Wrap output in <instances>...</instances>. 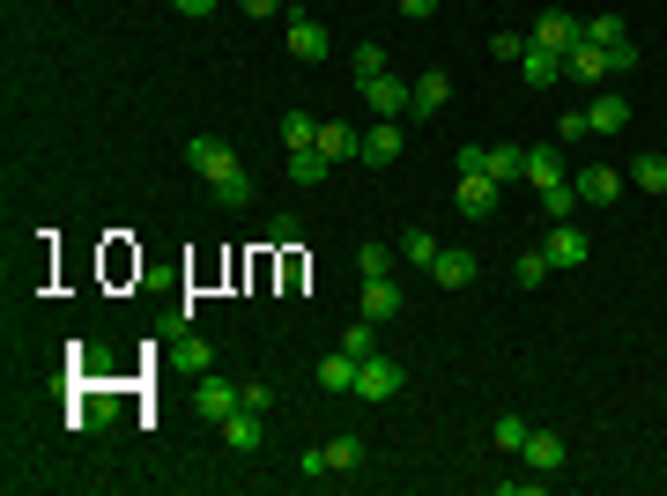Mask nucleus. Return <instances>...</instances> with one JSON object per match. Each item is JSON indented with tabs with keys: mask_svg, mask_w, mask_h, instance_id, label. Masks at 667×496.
<instances>
[{
	"mask_svg": "<svg viewBox=\"0 0 667 496\" xmlns=\"http://www.w3.org/2000/svg\"><path fill=\"white\" fill-rule=\"evenodd\" d=\"M356 149H364V133H349L341 119H319V156H327V164H349Z\"/></svg>",
	"mask_w": 667,
	"mask_h": 496,
	"instance_id": "obj_18",
	"label": "nucleus"
},
{
	"mask_svg": "<svg viewBox=\"0 0 667 496\" xmlns=\"http://www.w3.org/2000/svg\"><path fill=\"white\" fill-rule=\"evenodd\" d=\"M356 89H364V104L378 119H408L416 112V82H401V75H378V82H356Z\"/></svg>",
	"mask_w": 667,
	"mask_h": 496,
	"instance_id": "obj_3",
	"label": "nucleus"
},
{
	"mask_svg": "<svg viewBox=\"0 0 667 496\" xmlns=\"http://www.w3.org/2000/svg\"><path fill=\"white\" fill-rule=\"evenodd\" d=\"M527 467H534V474H564V437H556V430H534V437H527Z\"/></svg>",
	"mask_w": 667,
	"mask_h": 496,
	"instance_id": "obj_19",
	"label": "nucleus"
},
{
	"mask_svg": "<svg viewBox=\"0 0 667 496\" xmlns=\"http://www.w3.org/2000/svg\"><path fill=\"white\" fill-rule=\"evenodd\" d=\"M186 164L209 178V193H215L223 207H246V201H252V178H246V164L230 156V141H215V133H193V141H186Z\"/></svg>",
	"mask_w": 667,
	"mask_h": 496,
	"instance_id": "obj_1",
	"label": "nucleus"
},
{
	"mask_svg": "<svg viewBox=\"0 0 667 496\" xmlns=\"http://www.w3.org/2000/svg\"><path fill=\"white\" fill-rule=\"evenodd\" d=\"M630 67H638V44H608V75H630Z\"/></svg>",
	"mask_w": 667,
	"mask_h": 496,
	"instance_id": "obj_37",
	"label": "nucleus"
},
{
	"mask_svg": "<svg viewBox=\"0 0 667 496\" xmlns=\"http://www.w3.org/2000/svg\"><path fill=\"white\" fill-rule=\"evenodd\" d=\"M460 178H490V149H460Z\"/></svg>",
	"mask_w": 667,
	"mask_h": 496,
	"instance_id": "obj_36",
	"label": "nucleus"
},
{
	"mask_svg": "<svg viewBox=\"0 0 667 496\" xmlns=\"http://www.w3.org/2000/svg\"><path fill=\"white\" fill-rule=\"evenodd\" d=\"M297 474H334V467H327V445H304V459H297Z\"/></svg>",
	"mask_w": 667,
	"mask_h": 496,
	"instance_id": "obj_40",
	"label": "nucleus"
},
{
	"mask_svg": "<svg viewBox=\"0 0 667 496\" xmlns=\"http://www.w3.org/2000/svg\"><path fill=\"white\" fill-rule=\"evenodd\" d=\"M401 385H408V371H401V364H393V356H364V364H356V400H401Z\"/></svg>",
	"mask_w": 667,
	"mask_h": 496,
	"instance_id": "obj_2",
	"label": "nucleus"
},
{
	"mask_svg": "<svg viewBox=\"0 0 667 496\" xmlns=\"http://www.w3.org/2000/svg\"><path fill=\"white\" fill-rule=\"evenodd\" d=\"M586 38H593V44H624V23H616V15H601V23H586Z\"/></svg>",
	"mask_w": 667,
	"mask_h": 496,
	"instance_id": "obj_35",
	"label": "nucleus"
},
{
	"mask_svg": "<svg viewBox=\"0 0 667 496\" xmlns=\"http://www.w3.org/2000/svg\"><path fill=\"white\" fill-rule=\"evenodd\" d=\"M378 75H393V60H386L378 44H364V52H356V82H378Z\"/></svg>",
	"mask_w": 667,
	"mask_h": 496,
	"instance_id": "obj_33",
	"label": "nucleus"
},
{
	"mask_svg": "<svg viewBox=\"0 0 667 496\" xmlns=\"http://www.w3.org/2000/svg\"><path fill=\"white\" fill-rule=\"evenodd\" d=\"M630 186H645V193H667V156H638V164H630Z\"/></svg>",
	"mask_w": 667,
	"mask_h": 496,
	"instance_id": "obj_27",
	"label": "nucleus"
},
{
	"mask_svg": "<svg viewBox=\"0 0 667 496\" xmlns=\"http://www.w3.org/2000/svg\"><path fill=\"white\" fill-rule=\"evenodd\" d=\"M356 275L372 282V275H393V252L386 245H356Z\"/></svg>",
	"mask_w": 667,
	"mask_h": 496,
	"instance_id": "obj_31",
	"label": "nucleus"
},
{
	"mask_svg": "<svg viewBox=\"0 0 667 496\" xmlns=\"http://www.w3.org/2000/svg\"><path fill=\"white\" fill-rule=\"evenodd\" d=\"M186 364H193V371H215V348H209V341H201V333L186 341Z\"/></svg>",
	"mask_w": 667,
	"mask_h": 496,
	"instance_id": "obj_39",
	"label": "nucleus"
},
{
	"mask_svg": "<svg viewBox=\"0 0 667 496\" xmlns=\"http://www.w3.org/2000/svg\"><path fill=\"white\" fill-rule=\"evenodd\" d=\"M393 8H401L408 23H430V15H438V0H393Z\"/></svg>",
	"mask_w": 667,
	"mask_h": 496,
	"instance_id": "obj_43",
	"label": "nucleus"
},
{
	"mask_svg": "<svg viewBox=\"0 0 667 496\" xmlns=\"http://www.w3.org/2000/svg\"><path fill=\"white\" fill-rule=\"evenodd\" d=\"M327 467H334V474H356V467H364V437H334Z\"/></svg>",
	"mask_w": 667,
	"mask_h": 496,
	"instance_id": "obj_26",
	"label": "nucleus"
},
{
	"mask_svg": "<svg viewBox=\"0 0 667 496\" xmlns=\"http://www.w3.org/2000/svg\"><path fill=\"white\" fill-rule=\"evenodd\" d=\"M238 8H246L252 23H267V15H282V8H290V0H238Z\"/></svg>",
	"mask_w": 667,
	"mask_h": 496,
	"instance_id": "obj_42",
	"label": "nucleus"
},
{
	"mask_svg": "<svg viewBox=\"0 0 667 496\" xmlns=\"http://www.w3.org/2000/svg\"><path fill=\"white\" fill-rule=\"evenodd\" d=\"M401 304H408V296L393 290V275H372V282H364V319H372V327L401 319Z\"/></svg>",
	"mask_w": 667,
	"mask_h": 496,
	"instance_id": "obj_12",
	"label": "nucleus"
},
{
	"mask_svg": "<svg viewBox=\"0 0 667 496\" xmlns=\"http://www.w3.org/2000/svg\"><path fill=\"white\" fill-rule=\"evenodd\" d=\"M579 133H593V126H586V112H564V119H556V141H579Z\"/></svg>",
	"mask_w": 667,
	"mask_h": 496,
	"instance_id": "obj_41",
	"label": "nucleus"
},
{
	"mask_svg": "<svg viewBox=\"0 0 667 496\" xmlns=\"http://www.w3.org/2000/svg\"><path fill=\"white\" fill-rule=\"evenodd\" d=\"M460 215H467V222H490V215H498V178H460Z\"/></svg>",
	"mask_w": 667,
	"mask_h": 496,
	"instance_id": "obj_14",
	"label": "nucleus"
},
{
	"mask_svg": "<svg viewBox=\"0 0 667 496\" xmlns=\"http://www.w3.org/2000/svg\"><path fill=\"white\" fill-rule=\"evenodd\" d=\"M445 104H453V75H445V67H423L416 75V112L430 119V112H445Z\"/></svg>",
	"mask_w": 667,
	"mask_h": 496,
	"instance_id": "obj_17",
	"label": "nucleus"
},
{
	"mask_svg": "<svg viewBox=\"0 0 667 496\" xmlns=\"http://www.w3.org/2000/svg\"><path fill=\"white\" fill-rule=\"evenodd\" d=\"M215 430H223V445H230V453H260V445H267V422H260V415H252V408L223 415Z\"/></svg>",
	"mask_w": 667,
	"mask_h": 496,
	"instance_id": "obj_10",
	"label": "nucleus"
},
{
	"mask_svg": "<svg viewBox=\"0 0 667 496\" xmlns=\"http://www.w3.org/2000/svg\"><path fill=\"white\" fill-rule=\"evenodd\" d=\"M564 178V164H556V149H527V186L542 193V186H556Z\"/></svg>",
	"mask_w": 667,
	"mask_h": 496,
	"instance_id": "obj_24",
	"label": "nucleus"
},
{
	"mask_svg": "<svg viewBox=\"0 0 667 496\" xmlns=\"http://www.w3.org/2000/svg\"><path fill=\"white\" fill-rule=\"evenodd\" d=\"M282 149H319V119H312V112H290V119H282Z\"/></svg>",
	"mask_w": 667,
	"mask_h": 496,
	"instance_id": "obj_23",
	"label": "nucleus"
},
{
	"mask_svg": "<svg viewBox=\"0 0 667 496\" xmlns=\"http://www.w3.org/2000/svg\"><path fill=\"white\" fill-rule=\"evenodd\" d=\"M549 275H556V267H549V252H519V267H512V282H519V290H542Z\"/></svg>",
	"mask_w": 667,
	"mask_h": 496,
	"instance_id": "obj_25",
	"label": "nucleus"
},
{
	"mask_svg": "<svg viewBox=\"0 0 667 496\" xmlns=\"http://www.w3.org/2000/svg\"><path fill=\"white\" fill-rule=\"evenodd\" d=\"M171 8H178V15H193V23H201V15H215V8H223V0H171Z\"/></svg>",
	"mask_w": 667,
	"mask_h": 496,
	"instance_id": "obj_44",
	"label": "nucleus"
},
{
	"mask_svg": "<svg viewBox=\"0 0 667 496\" xmlns=\"http://www.w3.org/2000/svg\"><path fill=\"white\" fill-rule=\"evenodd\" d=\"M401 252H408V259H416L423 275H430V267H438V252H445V245H438L430 230H408V238H401Z\"/></svg>",
	"mask_w": 667,
	"mask_h": 496,
	"instance_id": "obj_28",
	"label": "nucleus"
},
{
	"mask_svg": "<svg viewBox=\"0 0 667 496\" xmlns=\"http://www.w3.org/2000/svg\"><path fill=\"white\" fill-rule=\"evenodd\" d=\"M430 282H438V290H467V282H475V252L445 245V252H438V267H430Z\"/></svg>",
	"mask_w": 667,
	"mask_h": 496,
	"instance_id": "obj_16",
	"label": "nucleus"
},
{
	"mask_svg": "<svg viewBox=\"0 0 667 496\" xmlns=\"http://www.w3.org/2000/svg\"><path fill=\"white\" fill-rule=\"evenodd\" d=\"M564 75H571V82H593V89H608V44L579 38L571 52H564Z\"/></svg>",
	"mask_w": 667,
	"mask_h": 496,
	"instance_id": "obj_7",
	"label": "nucleus"
},
{
	"mask_svg": "<svg viewBox=\"0 0 667 496\" xmlns=\"http://www.w3.org/2000/svg\"><path fill=\"white\" fill-rule=\"evenodd\" d=\"M519 75H527V89H556V82H564V52H549V44H527Z\"/></svg>",
	"mask_w": 667,
	"mask_h": 496,
	"instance_id": "obj_15",
	"label": "nucleus"
},
{
	"mask_svg": "<svg viewBox=\"0 0 667 496\" xmlns=\"http://www.w3.org/2000/svg\"><path fill=\"white\" fill-rule=\"evenodd\" d=\"M571 186H579V207H616L630 178H624V170H608V164H593V170H579Z\"/></svg>",
	"mask_w": 667,
	"mask_h": 496,
	"instance_id": "obj_6",
	"label": "nucleus"
},
{
	"mask_svg": "<svg viewBox=\"0 0 667 496\" xmlns=\"http://www.w3.org/2000/svg\"><path fill=\"white\" fill-rule=\"evenodd\" d=\"M401 149H408V133H401V119H372V133H364V149H356V164H401Z\"/></svg>",
	"mask_w": 667,
	"mask_h": 496,
	"instance_id": "obj_5",
	"label": "nucleus"
},
{
	"mask_svg": "<svg viewBox=\"0 0 667 496\" xmlns=\"http://www.w3.org/2000/svg\"><path fill=\"white\" fill-rule=\"evenodd\" d=\"M579 38H586V23H579V15H556V8H549L542 23H534V38H527V44H549V52H571Z\"/></svg>",
	"mask_w": 667,
	"mask_h": 496,
	"instance_id": "obj_13",
	"label": "nucleus"
},
{
	"mask_svg": "<svg viewBox=\"0 0 667 496\" xmlns=\"http://www.w3.org/2000/svg\"><path fill=\"white\" fill-rule=\"evenodd\" d=\"M586 126H593V133H608V141H616V133H624V126H630V97H616V89H601V97H593V104H586Z\"/></svg>",
	"mask_w": 667,
	"mask_h": 496,
	"instance_id": "obj_11",
	"label": "nucleus"
},
{
	"mask_svg": "<svg viewBox=\"0 0 667 496\" xmlns=\"http://www.w3.org/2000/svg\"><path fill=\"white\" fill-rule=\"evenodd\" d=\"M282 44H290V60H312V67H319V60H327V23L290 15V23H282Z\"/></svg>",
	"mask_w": 667,
	"mask_h": 496,
	"instance_id": "obj_8",
	"label": "nucleus"
},
{
	"mask_svg": "<svg viewBox=\"0 0 667 496\" xmlns=\"http://www.w3.org/2000/svg\"><path fill=\"white\" fill-rule=\"evenodd\" d=\"M193 415H209V422L238 415V385H230V378H215V371H201V385H193Z\"/></svg>",
	"mask_w": 667,
	"mask_h": 496,
	"instance_id": "obj_9",
	"label": "nucleus"
},
{
	"mask_svg": "<svg viewBox=\"0 0 667 496\" xmlns=\"http://www.w3.org/2000/svg\"><path fill=\"white\" fill-rule=\"evenodd\" d=\"M238 408L267 415V408H275V385H267V378H246V385H238Z\"/></svg>",
	"mask_w": 667,
	"mask_h": 496,
	"instance_id": "obj_30",
	"label": "nucleus"
},
{
	"mask_svg": "<svg viewBox=\"0 0 667 496\" xmlns=\"http://www.w3.org/2000/svg\"><path fill=\"white\" fill-rule=\"evenodd\" d=\"M319 385H327V393H356V356H349V348L319 356Z\"/></svg>",
	"mask_w": 667,
	"mask_h": 496,
	"instance_id": "obj_20",
	"label": "nucleus"
},
{
	"mask_svg": "<svg viewBox=\"0 0 667 496\" xmlns=\"http://www.w3.org/2000/svg\"><path fill=\"white\" fill-rule=\"evenodd\" d=\"M527 437H534L527 415H498V445H504V453H527Z\"/></svg>",
	"mask_w": 667,
	"mask_h": 496,
	"instance_id": "obj_29",
	"label": "nucleus"
},
{
	"mask_svg": "<svg viewBox=\"0 0 667 496\" xmlns=\"http://www.w3.org/2000/svg\"><path fill=\"white\" fill-rule=\"evenodd\" d=\"M490 178H527V149H490Z\"/></svg>",
	"mask_w": 667,
	"mask_h": 496,
	"instance_id": "obj_32",
	"label": "nucleus"
},
{
	"mask_svg": "<svg viewBox=\"0 0 667 496\" xmlns=\"http://www.w3.org/2000/svg\"><path fill=\"white\" fill-rule=\"evenodd\" d=\"M327 156H319V149H290V186H319V178H327Z\"/></svg>",
	"mask_w": 667,
	"mask_h": 496,
	"instance_id": "obj_22",
	"label": "nucleus"
},
{
	"mask_svg": "<svg viewBox=\"0 0 667 496\" xmlns=\"http://www.w3.org/2000/svg\"><path fill=\"white\" fill-rule=\"evenodd\" d=\"M571 207H579V186H571V178L542 186V215H549V222H571Z\"/></svg>",
	"mask_w": 667,
	"mask_h": 496,
	"instance_id": "obj_21",
	"label": "nucleus"
},
{
	"mask_svg": "<svg viewBox=\"0 0 667 496\" xmlns=\"http://www.w3.org/2000/svg\"><path fill=\"white\" fill-rule=\"evenodd\" d=\"M490 52H498V60H527V38H519V30H504V38H490Z\"/></svg>",
	"mask_w": 667,
	"mask_h": 496,
	"instance_id": "obj_38",
	"label": "nucleus"
},
{
	"mask_svg": "<svg viewBox=\"0 0 667 496\" xmlns=\"http://www.w3.org/2000/svg\"><path fill=\"white\" fill-rule=\"evenodd\" d=\"M341 348H349V356H356V364H364V356H378V348H372V319H356V327L341 333Z\"/></svg>",
	"mask_w": 667,
	"mask_h": 496,
	"instance_id": "obj_34",
	"label": "nucleus"
},
{
	"mask_svg": "<svg viewBox=\"0 0 667 496\" xmlns=\"http://www.w3.org/2000/svg\"><path fill=\"white\" fill-rule=\"evenodd\" d=\"M549 267H556V275H571V267H586V259H593V238H586L579 222H549Z\"/></svg>",
	"mask_w": 667,
	"mask_h": 496,
	"instance_id": "obj_4",
	"label": "nucleus"
}]
</instances>
